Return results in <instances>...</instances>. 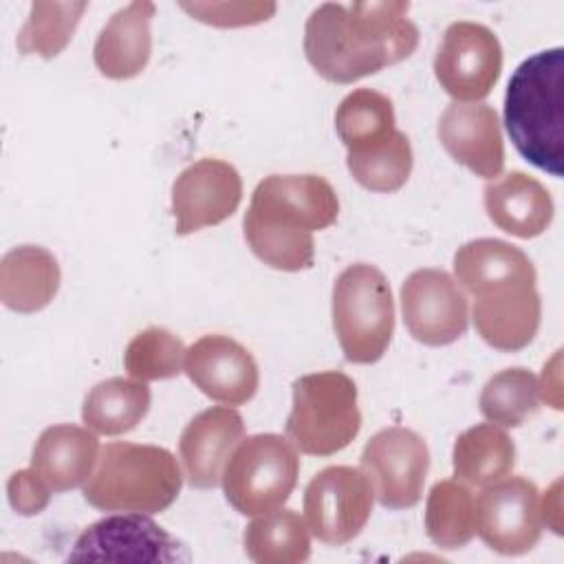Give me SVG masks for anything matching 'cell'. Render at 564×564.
<instances>
[{"instance_id":"6da1fadb","label":"cell","mask_w":564,"mask_h":564,"mask_svg":"<svg viewBox=\"0 0 564 564\" xmlns=\"http://www.w3.org/2000/svg\"><path fill=\"white\" fill-rule=\"evenodd\" d=\"M410 2H324L304 24V55L319 77L352 84L408 59L419 29L408 20Z\"/></svg>"},{"instance_id":"7a4b0ae2","label":"cell","mask_w":564,"mask_h":564,"mask_svg":"<svg viewBox=\"0 0 564 564\" xmlns=\"http://www.w3.org/2000/svg\"><path fill=\"white\" fill-rule=\"evenodd\" d=\"M333 185L317 174H271L262 178L242 218L245 240L256 258L278 271H304L315 262L313 231L337 220Z\"/></svg>"},{"instance_id":"3957f363","label":"cell","mask_w":564,"mask_h":564,"mask_svg":"<svg viewBox=\"0 0 564 564\" xmlns=\"http://www.w3.org/2000/svg\"><path fill=\"white\" fill-rule=\"evenodd\" d=\"M564 51L562 46L527 57L505 93V128L518 154L538 170L564 174Z\"/></svg>"},{"instance_id":"277c9868","label":"cell","mask_w":564,"mask_h":564,"mask_svg":"<svg viewBox=\"0 0 564 564\" xmlns=\"http://www.w3.org/2000/svg\"><path fill=\"white\" fill-rule=\"evenodd\" d=\"M183 471L172 452L128 441L108 443L84 485V500L99 511L161 513L181 494Z\"/></svg>"},{"instance_id":"5b68a950","label":"cell","mask_w":564,"mask_h":564,"mask_svg":"<svg viewBox=\"0 0 564 564\" xmlns=\"http://www.w3.org/2000/svg\"><path fill=\"white\" fill-rule=\"evenodd\" d=\"M361 430L357 386L339 370L311 372L293 381V405L284 423L286 438L302 454L333 456Z\"/></svg>"},{"instance_id":"8992f818","label":"cell","mask_w":564,"mask_h":564,"mask_svg":"<svg viewBox=\"0 0 564 564\" xmlns=\"http://www.w3.org/2000/svg\"><path fill=\"white\" fill-rule=\"evenodd\" d=\"M330 308L337 341L350 364H375L386 355L394 333V300L375 264H348L333 284Z\"/></svg>"},{"instance_id":"52a82bcc","label":"cell","mask_w":564,"mask_h":564,"mask_svg":"<svg viewBox=\"0 0 564 564\" xmlns=\"http://www.w3.org/2000/svg\"><path fill=\"white\" fill-rule=\"evenodd\" d=\"M300 476L295 445L280 434L242 438L223 469L227 502L242 516H262L280 509L293 494Z\"/></svg>"},{"instance_id":"ba28073f","label":"cell","mask_w":564,"mask_h":564,"mask_svg":"<svg viewBox=\"0 0 564 564\" xmlns=\"http://www.w3.org/2000/svg\"><path fill=\"white\" fill-rule=\"evenodd\" d=\"M372 502L375 489L364 469L350 465L324 467L304 489L306 527L324 544H348L370 520Z\"/></svg>"},{"instance_id":"9c48e42d","label":"cell","mask_w":564,"mask_h":564,"mask_svg":"<svg viewBox=\"0 0 564 564\" xmlns=\"http://www.w3.org/2000/svg\"><path fill=\"white\" fill-rule=\"evenodd\" d=\"M187 562L181 540L156 524L150 513L123 511L88 524L75 540L68 562Z\"/></svg>"},{"instance_id":"30bf717a","label":"cell","mask_w":564,"mask_h":564,"mask_svg":"<svg viewBox=\"0 0 564 564\" xmlns=\"http://www.w3.org/2000/svg\"><path fill=\"white\" fill-rule=\"evenodd\" d=\"M502 70V46L491 29L478 22H452L434 55V75L454 101L485 99Z\"/></svg>"},{"instance_id":"8fae6325","label":"cell","mask_w":564,"mask_h":564,"mask_svg":"<svg viewBox=\"0 0 564 564\" xmlns=\"http://www.w3.org/2000/svg\"><path fill=\"white\" fill-rule=\"evenodd\" d=\"M359 460L381 507L399 511L421 500L430 449L414 430L401 425L379 430L364 445Z\"/></svg>"},{"instance_id":"7c38bea8","label":"cell","mask_w":564,"mask_h":564,"mask_svg":"<svg viewBox=\"0 0 564 564\" xmlns=\"http://www.w3.org/2000/svg\"><path fill=\"white\" fill-rule=\"evenodd\" d=\"M542 524L540 491L529 478L505 476L476 500V533L500 555L529 553L542 538Z\"/></svg>"},{"instance_id":"4fadbf2b","label":"cell","mask_w":564,"mask_h":564,"mask_svg":"<svg viewBox=\"0 0 564 564\" xmlns=\"http://www.w3.org/2000/svg\"><path fill=\"white\" fill-rule=\"evenodd\" d=\"M401 311L410 335L425 346H447L469 326L467 297L443 269L412 271L401 286Z\"/></svg>"},{"instance_id":"5bb4252c","label":"cell","mask_w":564,"mask_h":564,"mask_svg":"<svg viewBox=\"0 0 564 564\" xmlns=\"http://www.w3.org/2000/svg\"><path fill=\"white\" fill-rule=\"evenodd\" d=\"M242 200L238 170L220 159H200L187 165L172 183V216L178 236L194 234L227 220Z\"/></svg>"},{"instance_id":"9a60e30c","label":"cell","mask_w":564,"mask_h":564,"mask_svg":"<svg viewBox=\"0 0 564 564\" xmlns=\"http://www.w3.org/2000/svg\"><path fill=\"white\" fill-rule=\"evenodd\" d=\"M185 375L209 399L225 405H242L260 386L253 355L227 335H203L185 350Z\"/></svg>"},{"instance_id":"2e32d148","label":"cell","mask_w":564,"mask_h":564,"mask_svg":"<svg viewBox=\"0 0 564 564\" xmlns=\"http://www.w3.org/2000/svg\"><path fill=\"white\" fill-rule=\"evenodd\" d=\"M445 152L480 178H494L505 167L500 121L489 104L452 101L438 119Z\"/></svg>"},{"instance_id":"e0dca14e","label":"cell","mask_w":564,"mask_h":564,"mask_svg":"<svg viewBox=\"0 0 564 564\" xmlns=\"http://www.w3.org/2000/svg\"><path fill=\"white\" fill-rule=\"evenodd\" d=\"M471 319L496 350L516 352L533 341L542 322V300L535 284H505L474 295Z\"/></svg>"},{"instance_id":"ac0fdd59","label":"cell","mask_w":564,"mask_h":564,"mask_svg":"<svg viewBox=\"0 0 564 564\" xmlns=\"http://www.w3.org/2000/svg\"><path fill=\"white\" fill-rule=\"evenodd\" d=\"M245 434V421L229 405H214L198 412L181 432L178 452L185 478L196 489H214L223 469Z\"/></svg>"},{"instance_id":"d6986e66","label":"cell","mask_w":564,"mask_h":564,"mask_svg":"<svg viewBox=\"0 0 564 564\" xmlns=\"http://www.w3.org/2000/svg\"><path fill=\"white\" fill-rule=\"evenodd\" d=\"M156 7L148 0L130 2L115 11L97 35L93 59L108 79L137 77L152 55V18Z\"/></svg>"},{"instance_id":"ffe728a7","label":"cell","mask_w":564,"mask_h":564,"mask_svg":"<svg viewBox=\"0 0 564 564\" xmlns=\"http://www.w3.org/2000/svg\"><path fill=\"white\" fill-rule=\"evenodd\" d=\"M99 441L93 430L73 423L46 427L31 454V467L46 480L53 494L70 491L88 482L99 460Z\"/></svg>"},{"instance_id":"44dd1931","label":"cell","mask_w":564,"mask_h":564,"mask_svg":"<svg viewBox=\"0 0 564 564\" xmlns=\"http://www.w3.org/2000/svg\"><path fill=\"white\" fill-rule=\"evenodd\" d=\"M489 220L516 238H535L553 220V198L549 189L524 172H509L482 189Z\"/></svg>"},{"instance_id":"7402d4cb","label":"cell","mask_w":564,"mask_h":564,"mask_svg":"<svg viewBox=\"0 0 564 564\" xmlns=\"http://www.w3.org/2000/svg\"><path fill=\"white\" fill-rule=\"evenodd\" d=\"M59 280V264L48 249L13 247L0 262V300L15 313H37L53 302Z\"/></svg>"},{"instance_id":"603a6c76","label":"cell","mask_w":564,"mask_h":564,"mask_svg":"<svg viewBox=\"0 0 564 564\" xmlns=\"http://www.w3.org/2000/svg\"><path fill=\"white\" fill-rule=\"evenodd\" d=\"M454 273L465 291L478 295L505 284H535V267L529 256L498 238L469 240L454 253Z\"/></svg>"},{"instance_id":"cb8c5ba5","label":"cell","mask_w":564,"mask_h":564,"mask_svg":"<svg viewBox=\"0 0 564 564\" xmlns=\"http://www.w3.org/2000/svg\"><path fill=\"white\" fill-rule=\"evenodd\" d=\"M452 463L456 480L487 487L511 474L516 465V445L505 427L476 423L454 441Z\"/></svg>"},{"instance_id":"d4e9b609","label":"cell","mask_w":564,"mask_h":564,"mask_svg":"<svg viewBox=\"0 0 564 564\" xmlns=\"http://www.w3.org/2000/svg\"><path fill=\"white\" fill-rule=\"evenodd\" d=\"M150 401L152 394L145 381L110 377L86 394L82 421L95 434L119 436L134 430L145 419Z\"/></svg>"},{"instance_id":"484cf974","label":"cell","mask_w":564,"mask_h":564,"mask_svg":"<svg viewBox=\"0 0 564 564\" xmlns=\"http://www.w3.org/2000/svg\"><path fill=\"white\" fill-rule=\"evenodd\" d=\"M242 544L247 557L258 564H300L311 557V531L293 509H275L251 520Z\"/></svg>"},{"instance_id":"4316f807","label":"cell","mask_w":564,"mask_h":564,"mask_svg":"<svg viewBox=\"0 0 564 564\" xmlns=\"http://www.w3.org/2000/svg\"><path fill=\"white\" fill-rule=\"evenodd\" d=\"M425 533L445 551L463 549L476 533V500L460 480H438L425 502Z\"/></svg>"},{"instance_id":"83f0119b","label":"cell","mask_w":564,"mask_h":564,"mask_svg":"<svg viewBox=\"0 0 564 564\" xmlns=\"http://www.w3.org/2000/svg\"><path fill=\"white\" fill-rule=\"evenodd\" d=\"M335 130L348 152L379 143L397 130L394 106L390 97L379 90L357 88L339 101Z\"/></svg>"},{"instance_id":"f1b7e54d","label":"cell","mask_w":564,"mask_h":564,"mask_svg":"<svg viewBox=\"0 0 564 564\" xmlns=\"http://www.w3.org/2000/svg\"><path fill=\"white\" fill-rule=\"evenodd\" d=\"M412 145L405 132L399 128L379 143L348 152L346 165L352 178L377 194H390L401 189L412 172Z\"/></svg>"},{"instance_id":"f546056e","label":"cell","mask_w":564,"mask_h":564,"mask_svg":"<svg viewBox=\"0 0 564 564\" xmlns=\"http://www.w3.org/2000/svg\"><path fill=\"white\" fill-rule=\"evenodd\" d=\"M478 405L489 423L520 427L540 408L538 379L529 368H505L482 386Z\"/></svg>"},{"instance_id":"4dcf8cb0","label":"cell","mask_w":564,"mask_h":564,"mask_svg":"<svg viewBox=\"0 0 564 564\" xmlns=\"http://www.w3.org/2000/svg\"><path fill=\"white\" fill-rule=\"evenodd\" d=\"M86 9L88 2H33L15 40L18 51L44 59L57 57L73 40Z\"/></svg>"},{"instance_id":"1f68e13d","label":"cell","mask_w":564,"mask_h":564,"mask_svg":"<svg viewBox=\"0 0 564 564\" xmlns=\"http://www.w3.org/2000/svg\"><path fill=\"white\" fill-rule=\"evenodd\" d=\"M183 341L161 326H148L137 333L123 350V368L132 379L156 381L172 379L183 370Z\"/></svg>"},{"instance_id":"d6a6232c","label":"cell","mask_w":564,"mask_h":564,"mask_svg":"<svg viewBox=\"0 0 564 564\" xmlns=\"http://www.w3.org/2000/svg\"><path fill=\"white\" fill-rule=\"evenodd\" d=\"M181 9L198 22L229 29L260 24L269 20L278 7L275 2H181Z\"/></svg>"},{"instance_id":"836d02e7","label":"cell","mask_w":564,"mask_h":564,"mask_svg":"<svg viewBox=\"0 0 564 564\" xmlns=\"http://www.w3.org/2000/svg\"><path fill=\"white\" fill-rule=\"evenodd\" d=\"M51 487L46 480L33 469H18L7 480V496L9 505L20 516H37L46 509L51 500Z\"/></svg>"}]
</instances>
